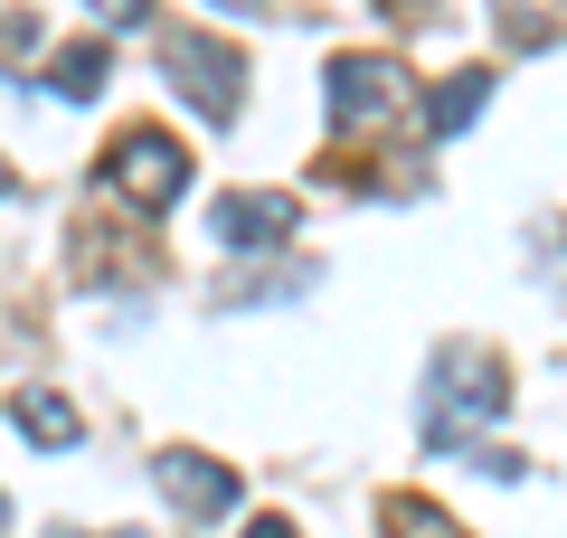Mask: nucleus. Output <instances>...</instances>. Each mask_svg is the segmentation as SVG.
Returning a JSON list of instances; mask_svg holds the SVG:
<instances>
[{"label":"nucleus","mask_w":567,"mask_h":538,"mask_svg":"<svg viewBox=\"0 0 567 538\" xmlns=\"http://www.w3.org/2000/svg\"><path fill=\"white\" fill-rule=\"evenodd\" d=\"M104 189L114 199H133V208H171L189 189V152L171 133H152V123H133V133L104 152Z\"/></svg>","instance_id":"7ed1b4c3"},{"label":"nucleus","mask_w":567,"mask_h":538,"mask_svg":"<svg viewBox=\"0 0 567 538\" xmlns=\"http://www.w3.org/2000/svg\"><path fill=\"white\" fill-rule=\"evenodd\" d=\"M208 227H218V246L256 256V246H284V237H293V199H284V189H227V199L208 208Z\"/></svg>","instance_id":"423d86ee"},{"label":"nucleus","mask_w":567,"mask_h":538,"mask_svg":"<svg viewBox=\"0 0 567 538\" xmlns=\"http://www.w3.org/2000/svg\"><path fill=\"white\" fill-rule=\"evenodd\" d=\"M85 10H95V20H114V29H142V20H152V0H85Z\"/></svg>","instance_id":"f8f14e48"},{"label":"nucleus","mask_w":567,"mask_h":538,"mask_svg":"<svg viewBox=\"0 0 567 538\" xmlns=\"http://www.w3.org/2000/svg\"><path fill=\"white\" fill-rule=\"evenodd\" d=\"M162 66H171V85H181V104L199 123H237L246 114V58L227 39H208V29H171Z\"/></svg>","instance_id":"f03ea898"},{"label":"nucleus","mask_w":567,"mask_h":538,"mask_svg":"<svg viewBox=\"0 0 567 538\" xmlns=\"http://www.w3.org/2000/svg\"><path fill=\"white\" fill-rule=\"evenodd\" d=\"M0 529H10V500H0Z\"/></svg>","instance_id":"2eb2a0df"},{"label":"nucleus","mask_w":567,"mask_h":538,"mask_svg":"<svg viewBox=\"0 0 567 538\" xmlns=\"http://www.w3.org/2000/svg\"><path fill=\"white\" fill-rule=\"evenodd\" d=\"M388 538H464V529H454V519L445 510H435V500H388Z\"/></svg>","instance_id":"9b49d317"},{"label":"nucleus","mask_w":567,"mask_h":538,"mask_svg":"<svg viewBox=\"0 0 567 538\" xmlns=\"http://www.w3.org/2000/svg\"><path fill=\"white\" fill-rule=\"evenodd\" d=\"M246 538H293V519H256V529H246Z\"/></svg>","instance_id":"ddd939ff"},{"label":"nucleus","mask_w":567,"mask_h":538,"mask_svg":"<svg viewBox=\"0 0 567 538\" xmlns=\"http://www.w3.org/2000/svg\"><path fill=\"white\" fill-rule=\"evenodd\" d=\"M406 66L398 58H331V123L341 133H369V123H388V114H406Z\"/></svg>","instance_id":"20e7f679"},{"label":"nucleus","mask_w":567,"mask_h":538,"mask_svg":"<svg viewBox=\"0 0 567 538\" xmlns=\"http://www.w3.org/2000/svg\"><path fill=\"white\" fill-rule=\"evenodd\" d=\"M152 482H162V500H171V510H189V519H227V510H237V473L208 463V454H189V444L152 454Z\"/></svg>","instance_id":"39448f33"},{"label":"nucleus","mask_w":567,"mask_h":538,"mask_svg":"<svg viewBox=\"0 0 567 538\" xmlns=\"http://www.w3.org/2000/svg\"><path fill=\"white\" fill-rule=\"evenodd\" d=\"M483 104H492V66H464V76H445L435 95H425V133H435V142H454L473 114H483Z\"/></svg>","instance_id":"0eeeda50"},{"label":"nucleus","mask_w":567,"mask_h":538,"mask_svg":"<svg viewBox=\"0 0 567 538\" xmlns=\"http://www.w3.org/2000/svg\"><path fill=\"white\" fill-rule=\"evenodd\" d=\"M0 199H10V161H0Z\"/></svg>","instance_id":"4468645a"},{"label":"nucleus","mask_w":567,"mask_h":538,"mask_svg":"<svg viewBox=\"0 0 567 538\" xmlns=\"http://www.w3.org/2000/svg\"><path fill=\"white\" fill-rule=\"evenodd\" d=\"M492 29H502V48H548L567 39V0H492Z\"/></svg>","instance_id":"6e6552de"},{"label":"nucleus","mask_w":567,"mask_h":538,"mask_svg":"<svg viewBox=\"0 0 567 538\" xmlns=\"http://www.w3.org/2000/svg\"><path fill=\"white\" fill-rule=\"evenodd\" d=\"M104 66H114V58H104L95 39H85V48H58V58H48V85H58L66 104H95V95H104Z\"/></svg>","instance_id":"9d476101"},{"label":"nucleus","mask_w":567,"mask_h":538,"mask_svg":"<svg viewBox=\"0 0 567 538\" xmlns=\"http://www.w3.org/2000/svg\"><path fill=\"white\" fill-rule=\"evenodd\" d=\"M425 397H435V444L473 463V425H492L511 406V379H502V359H492L483 340H454V350H435Z\"/></svg>","instance_id":"f257e3e1"},{"label":"nucleus","mask_w":567,"mask_h":538,"mask_svg":"<svg viewBox=\"0 0 567 538\" xmlns=\"http://www.w3.org/2000/svg\"><path fill=\"white\" fill-rule=\"evenodd\" d=\"M10 416H20L29 444H76V406H66L58 387H20V397H10Z\"/></svg>","instance_id":"1a4fd4ad"}]
</instances>
